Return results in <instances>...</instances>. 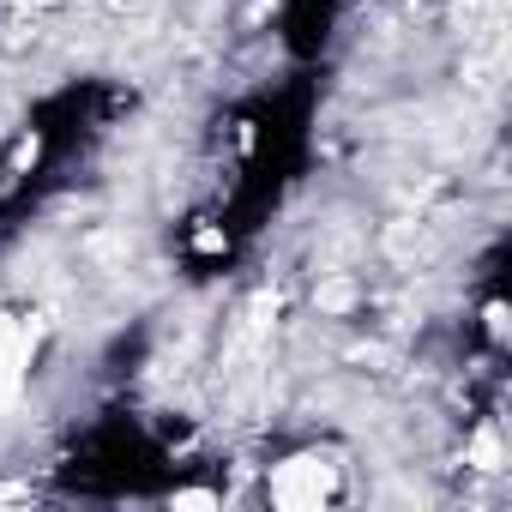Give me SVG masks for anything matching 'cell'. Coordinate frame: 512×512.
Wrapping results in <instances>:
<instances>
[{
  "label": "cell",
  "mask_w": 512,
  "mask_h": 512,
  "mask_svg": "<svg viewBox=\"0 0 512 512\" xmlns=\"http://www.w3.org/2000/svg\"><path fill=\"white\" fill-rule=\"evenodd\" d=\"M332 494V464L326 458H290L272 470V500L290 506V512H308Z\"/></svg>",
  "instance_id": "6da1fadb"
},
{
  "label": "cell",
  "mask_w": 512,
  "mask_h": 512,
  "mask_svg": "<svg viewBox=\"0 0 512 512\" xmlns=\"http://www.w3.org/2000/svg\"><path fill=\"white\" fill-rule=\"evenodd\" d=\"M25 362H31V338L13 314H0V404H13L25 386Z\"/></svg>",
  "instance_id": "7a4b0ae2"
},
{
  "label": "cell",
  "mask_w": 512,
  "mask_h": 512,
  "mask_svg": "<svg viewBox=\"0 0 512 512\" xmlns=\"http://www.w3.org/2000/svg\"><path fill=\"white\" fill-rule=\"evenodd\" d=\"M476 470H500V434L494 428L476 434Z\"/></svg>",
  "instance_id": "3957f363"
},
{
  "label": "cell",
  "mask_w": 512,
  "mask_h": 512,
  "mask_svg": "<svg viewBox=\"0 0 512 512\" xmlns=\"http://www.w3.org/2000/svg\"><path fill=\"white\" fill-rule=\"evenodd\" d=\"M175 506H217L211 494H199V488H187V494H175Z\"/></svg>",
  "instance_id": "277c9868"
}]
</instances>
